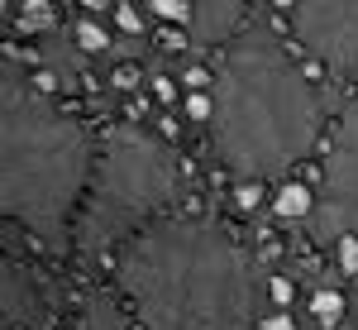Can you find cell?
Returning <instances> with one entry per match:
<instances>
[{"instance_id":"1","label":"cell","mask_w":358,"mask_h":330,"mask_svg":"<svg viewBox=\"0 0 358 330\" xmlns=\"http://www.w3.org/2000/svg\"><path fill=\"white\" fill-rule=\"evenodd\" d=\"M143 330H253V273L220 220H158L115 268Z\"/></svg>"},{"instance_id":"2","label":"cell","mask_w":358,"mask_h":330,"mask_svg":"<svg viewBox=\"0 0 358 330\" xmlns=\"http://www.w3.org/2000/svg\"><path fill=\"white\" fill-rule=\"evenodd\" d=\"M210 96H215L210 115L215 153L244 182L282 177L310 153L320 135L315 91L268 34H244L229 48Z\"/></svg>"},{"instance_id":"3","label":"cell","mask_w":358,"mask_h":330,"mask_svg":"<svg viewBox=\"0 0 358 330\" xmlns=\"http://www.w3.org/2000/svg\"><path fill=\"white\" fill-rule=\"evenodd\" d=\"M91 187V139L77 120L57 115L34 86L5 82L0 125V206L43 249L62 254L72 211Z\"/></svg>"},{"instance_id":"4","label":"cell","mask_w":358,"mask_h":330,"mask_svg":"<svg viewBox=\"0 0 358 330\" xmlns=\"http://www.w3.org/2000/svg\"><path fill=\"white\" fill-rule=\"evenodd\" d=\"M86 192L91 196L77 220V245H82V254H106L124 235L148 230V216L172 201L177 163L163 139L143 135L138 125H120L101 144Z\"/></svg>"},{"instance_id":"5","label":"cell","mask_w":358,"mask_h":330,"mask_svg":"<svg viewBox=\"0 0 358 330\" xmlns=\"http://www.w3.org/2000/svg\"><path fill=\"white\" fill-rule=\"evenodd\" d=\"M315 240L358 235V96L334 120L325 167H320V201L310 216Z\"/></svg>"},{"instance_id":"6","label":"cell","mask_w":358,"mask_h":330,"mask_svg":"<svg viewBox=\"0 0 358 330\" xmlns=\"http://www.w3.org/2000/svg\"><path fill=\"white\" fill-rule=\"evenodd\" d=\"M292 29L306 53L358 77V0H292Z\"/></svg>"},{"instance_id":"7","label":"cell","mask_w":358,"mask_h":330,"mask_svg":"<svg viewBox=\"0 0 358 330\" xmlns=\"http://www.w3.org/2000/svg\"><path fill=\"white\" fill-rule=\"evenodd\" d=\"M5 330H53V306L29 263L5 259Z\"/></svg>"},{"instance_id":"8","label":"cell","mask_w":358,"mask_h":330,"mask_svg":"<svg viewBox=\"0 0 358 330\" xmlns=\"http://www.w3.org/2000/svg\"><path fill=\"white\" fill-rule=\"evenodd\" d=\"M244 0H196V20H192V39L196 43H220L229 29L239 25Z\"/></svg>"},{"instance_id":"9","label":"cell","mask_w":358,"mask_h":330,"mask_svg":"<svg viewBox=\"0 0 358 330\" xmlns=\"http://www.w3.org/2000/svg\"><path fill=\"white\" fill-rule=\"evenodd\" d=\"M77 330H129V321H124V311L115 306L110 292H91L82 302V321H77Z\"/></svg>"},{"instance_id":"10","label":"cell","mask_w":358,"mask_h":330,"mask_svg":"<svg viewBox=\"0 0 358 330\" xmlns=\"http://www.w3.org/2000/svg\"><path fill=\"white\" fill-rule=\"evenodd\" d=\"M315 211V196L296 187V182H287L282 192H277V216H310Z\"/></svg>"},{"instance_id":"11","label":"cell","mask_w":358,"mask_h":330,"mask_svg":"<svg viewBox=\"0 0 358 330\" xmlns=\"http://www.w3.org/2000/svg\"><path fill=\"white\" fill-rule=\"evenodd\" d=\"M310 316H315L325 330L339 326V316H344V297H339V292H315V297H310Z\"/></svg>"},{"instance_id":"12","label":"cell","mask_w":358,"mask_h":330,"mask_svg":"<svg viewBox=\"0 0 358 330\" xmlns=\"http://www.w3.org/2000/svg\"><path fill=\"white\" fill-rule=\"evenodd\" d=\"M48 25H57V10L48 0H24L20 5V29H48Z\"/></svg>"},{"instance_id":"13","label":"cell","mask_w":358,"mask_h":330,"mask_svg":"<svg viewBox=\"0 0 358 330\" xmlns=\"http://www.w3.org/2000/svg\"><path fill=\"white\" fill-rule=\"evenodd\" d=\"M77 48H82V53H106V48H110V34L86 20V25H77Z\"/></svg>"},{"instance_id":"14","label":"cell","mask_w":358,"mask_h":330,"mask_svg":"<svg viewBox=\"0 0 358 330\" xmlns=\"http://www.w3.org/2000/svg\"><path fill=\"white\" fill-rule=\"evenodd\" d=\"M153 15L177 20V25H192L196 20V0H153Z\"/></svg>"},{"instance_id":"15","label":"cell","mask_w":358,"mask_h":330,"mask_svg":"<svg viewBox=\"0 0 358 330\" xmlns=\"http://www.w3.org/2000/svg\"><path fill=\"white\" fill-rule=\"evenodd\" d=\"M334 245H339V268L344 273H358V235H339Z\"/></svg>"},{"instance_id":"16","label":"cell","mask_w":358,"mask_h":330,"mask_svg":"<svg viewBox=\"0 0 358 330\" xmlns=\"http://www.w3.org/2000/svg\"><path fill=\"white\" fill-rule=\"evenodd\" d=\"M138 77H143V72H138L134 62H120V67H115V86H120V91H129V86H138Z\"/></svg>"},{"instance_id":"17","label":"cell","mask_w":358,"mask_h":330,"mask_svg":"<svg viewBox=\"0 0 358 330\" xmlns=\"http://www.w3.org/2000/svg\"><path fill=\"white\" fill-rule=\"evenodd\" d=\"M258 330H296V326H292V316H287V311H273V316H263V321H258Z\"/></svg>"},{"instance_id":"18","label":"cell","mask_w":358,"mask_h":330,"mask_svg":"<svg viewBox=\"0 0 358 330\" xmlns=\"http://www.w3.org/2000/svg\"><path fill=\"white\" fill-rule=\"evenodd\" d=\"M120 29H129V34H138V29H143V20H138L134 5H120Z\"/></svg>"},{"instance_id":"19","label":"cell","mask_w":358,"mask_h":330,"mask_svg":"<svg viewBox=\"0 0 358 330\" xmlns=\"http://www.w3.org/2000/svg\"><path fill=\"white\" fill-rule=\"evenodd\" d=\"M158 43H163V48H172V53H182V48H187V34H177V29H163V34H158Z\"/></svg>"},{"instance_id":"20","label":"cell","mask_w":358,"mask_h":330,"mask_svg":"<svg viewBox=\"0 0 358 330\" xmlns=\"http://www.w3.org/2000/svg\"><path fill=\"white\" fill-rule=\"evenodd\" d=\"M153 96H158V101H177V86H172V77H153Z\"/></svg>"},{"instance_id":"21","label":"cell","mask_w":358,"mask_h":330,"mask_svg":"<svg viewBox=\"0 0 358 330\" xmlns=\"http://www.w3.org/2000/svg\"><path fill=\"white\" fill-rule=\"evenodd\" d=\"M187 86H196V91H206V86H215V77H210L206 67H192V72H187Z\"/></svg>"},{"instance_id":"22","label":"cell","mask_w":358,"mask_h":330,"mask_svg":"<svg viewBox=\"0 0 358 330\" xmlns=\"http://www.w3.org/2000/svg\"><path fill=\"white\" fill-rule=\"evenodd\" d=\"M77 5H82V10H106L110 0H77Z\"/></svg>"}]
</instances>
